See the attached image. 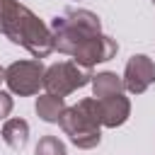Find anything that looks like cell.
<instances>
[{"label": "cell", "instance_id": "cell-1", "mask_svg": "<svg viewBox=\"0 0 155 155\" xmlns=\"http://www.w3.org/2000/svg\"><path fill=\"white\" fill-rule=\"evenodd\" d=\"M51 29L53 48L73 56V61L87 68L109 61L119 51V44L111 36L102 34L99 17L90 10H65L61 17L53 19Z\"/></svg>", "mask_w": 155, "mask_h": 155}, {"label": "cell", "instance_id": "cell-2", "mask_svg": "<svg viewBox=\"0 0 155 155\" xmlns=\"http://www.w3.org/2000/svg\"><path fill=\"white\" fill-rule=\"evenodd\" d=\"M0 34L15 44H22L36 61L53 51V34L29 7L17 0H0Z\"/></svg>", "mask_w": 155, "mask_h": 155}, {"label": "cell", "instance_id": "cell-3", "mask_svg": "<svg viewBox=\"0 0 155 155\" xmlns=\"http://www.w3.org/2000/svg\"><path fill=\"white\" fill-rule=\"evenodd\" d=\"M61 128L78 148H94L99 143V126H102V109L97 97L80 99L75 107H68L61 116Z\"/></svg>", "mask_w": 155, "mask_h": 155}, {"label": "cell", "instance_id": "cell-4", "mask_svg": "<svg viewBox=\"0 0 155 155\" xmlns=\"http://www.w3.org/2000/svg\"><path fill=\"white\" fill-rule=\"evenodd\" d=\"M92 78H94V75H92V68L80 65L78 61H63V63H56V65L46 68L44 87H46L48 94L65 97V94H70L73 90L85 87Z\"/></svg>", "mask_w": 155, "mask_h": 155}, {"label": "cell", "instance_id": "cell-5", "mask_svg": "<svg viewBox=\"0 0 155 155\" xmlns=\"http://www.w3.org/2000/svg\"><path fill=\"white\" fill-rule=\"evenodd\" d=\"M46 68L41 61H17L5 70V82L15 94H36L44 85Z\"/></svg>", "mask_w": 155, "mask_h": 155}, {"label": "cell", "instance_id": "cell-6", "mask_svg": "<svg viewBox=\"0 0 155 155\" xmlns=\"http://www.w3.org/2000/svg\"><path fill=\"white\" fill-rule=\"evenodd\" d=\"M153 82H155V63L143 53L131 56L126 63V70H124V87L133 94H140Z\"/></svg>", "mask_w": 155, "mask_h": 155}, {"label": "cell", "instance_id": "cell-7", "mask_svg": "<svg viewBox=\"0 0 155 155\" xmlns=\"http://www.w3.org/2000/svg\"><path fill=\"white\" fill-rule=\"evenodd\" d=\"M99 102V109H102V126H121L126 119H128V111H131V104L124 94H114V97H104V99H97Z\"/></svg>", "mask_w": 155, "mask_h": 155}, {"label": "cell", "instance_id": "cell-8", "mask_svg": "<svg viewBox=\"0 0 155 155\" xmlns=\"http://www.w3.org/2000/svg\"><path fill=\"white\" fill-rule=\"evenodd\" d=\"M2 140L12 150H22L29 140V124L24 119H7L2 126Z\"/></svg>", "mask_w": 155, "mask_h": 155}, {"label": "cell", "instance_id": "cell-9", "mask_svg": "<svg viewBox=\"0 0 155 155\" xmlns=\"http://www.w3.org/2000/svg\"><path fill=\"white\" fill-rule=\"evenodd\" d=\"M65 109H68V107H65L63 97H56V94H48V92H46L44 97L36 99V114H39L44 121H51V124L61 121V116H63Z\"/></svg>", "mask_w": 155, "mask_h": 155}, {"label": "cell", "instance_id": "cell-10", "mask_svg": "<svg viewBox=\"0 0 155 155\" xmlns=\"http://www.w3.org/2000/svg\"><path fill=\"white\" fill-rule=\"evenodd\" d=\"M92 87H94V97L104 99V97H114L121 94L124 90V80L114 73H99L97 78H92Z\"/></svg>", "mask_w": 155, "mask_h": 155}, {"label": "cell", "instance_id": "cell-11", "mask_svg": "<svg viewBox=\"0 0 155 155\" xmlns=\"http://www.w3.org/2000/svg\"><path fill=\"white\" fill-rule=\"evenodd\" d=\"M36 155H65V145L63 140H58L56 136H44L34 150Z\"/></svg>", "mask_w": 155, "mask_h": 155}, {"label": "cell", "instance_id": "cell-12", "mask_svg": "<svg viewBox=\"0 0 155 155\" xmlns=\"http://www.w3.org/2000/svg\"><path fill=\"white\" fill-rule=\"evenodd\" d=\"M10 111H12V97L7 92H0V119L10 116Z\"/></svg>", "mask_w": 155, "mask_h": 155}, {"label": "cell", "instance_id": "cell-13", "mask_svg": "<svg viewBox=\"0 0 155 155\" xmlns=\"http://www.w3.org/2000/svg\"><path fill=\"white\" fill-rule=\"evenodd\" d=\"M2 80H5V70L0 68V82H2Z\"/></svg>", "mask_w": 155, "mask_h": 155}, {"label": "cell", "instance_id": "cell-14", "mask_svg": "<svg viewBox=\"0 0 155 155\" xmlns=\"http://www.w3.org/2000/svg\"><path fill=\"white\" fill-rule=\"evenodd\" d=\"M153 2H155V0H153Z\"/></svg>", "mask_w": 155, "mask_h": 155}]
</instances>
